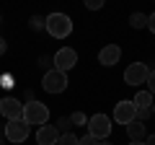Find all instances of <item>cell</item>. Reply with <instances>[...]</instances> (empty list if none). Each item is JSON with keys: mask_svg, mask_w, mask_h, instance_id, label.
<instances>
[{"mask_svg": "<svg viewBox=\"0 0 155 145\" xmlns=\"http://www.w3.org/2000/svg\"><path fill=\"white\" fill-rule=\"evenodd\" d=\"M44 31L52 39H67L72 34V18L65 16V13H49L44 21Z\"/></svg>", "mask_w": 155, "mask_h": 145, "instance_id": "1", "label": "cell"}, {"mask_svg": "<svg viewBox=\"0 0 155 145\" xmlns=\"http://www.w3.org/2000/svg\"><path fill=\"white\" fill-rule=\"evenodd\" d=\"M47 119H49V109H47V104H41V101L31 99L26 106H23V122L31 127V124H47Z\"/></svg>", "mask_w": 155, "mask_h": 145, "instance_id": "2", "label": "cell"}, {"mask_svg": "<svg viewBox=\"0 0 155 145\" xmlns=\"http://www.w3.org/2000/svg\"><path fill=\"white\" fill-rule=\"evenodd\" d=\"M67 72H60L52 67L49 72H44V78H41V88L47 91V93H62V91H67Z\"/></svg>", "mask_w": 155, "mask_h": 145, "instance_id": "3", "label": "cell"}, {"mask_svg": "<svg viewBox=\"0 0 155 145\" xmlns=\"http://www.w3.org/2000/svg\"><path fill=\"white\" fill-rule=\"evenodd\" d=\"M52 65H54V70H60V72L72 70V67L78 65V52L72 49V47H62V49L54 52V57H52Z\"/></svg>", "mask_w": 155, "mask_h": 145, "instance_id": "4", "label": "cell"}, {"mask_svg": "<svg viewBox=\"0 0 155 145\" xmlns=\"http://www.w3.org/2000/svg\"><path fill=\"white\" fill-rule=\"evenodd\" d=\"M85 127H88V135H93L96 140H106L111 135V119L106 114H93Z\"/></svg>", "mask_w": 155, "mask_h": 145, "instance_id": "5", "label": "cell"}, {"mask_svg": "<svg viewBox=\"0 0 155 145\" xmlns=\"http://www.w3.org/2000/svg\"><path fill=\"white\" fill-rule=\"evenodd\" d=\"M150 75V67L145 62H132V65L124 70V83L127 86H142Z\"/></svg>", "mask_w": 155, "mask_h": 145, "instance_id": "6", "label": "cell"}, {"mask_svg": "<svg viewBox=\"0 0 155 145\" xmlns=\"http://www.w3.org/2000/svg\"><path fill=\"white\" fill-rule=\"evenodd\" d=\"M0 114H3L8 122L23 119V104L18 99H13V96H3V99H0Z\"/></svg>", "mask_w": 155, "mask_h": 145, "instance_id": "7", "label": "cell"}, {"mask_svg": "<svg viewBox=\"0 0 155 145\" xmlns=\"http://www.w3.org/2000/svg\"><path fill=\"white\" fill-rule=\"evenodd\" d=\"M28 130H31V127H28L23 119H13V122L5 124V140H8V143H26Z\"/></svg>", "mask_w": 155, "mask_h": 145, "instance_id": "8", "label": "cell"}, {"mask_svg": "<svg viewBox=\"0 0 155 145\" xmlns=\"http://www.w3.org/2000/svg\"><path fill=\"white\" fill-rule=\"evenodd\" d=\"M134 117H137V106H134V101H119V104L114 106V122L129 124Z\"/></svg>", "mask_w": 155, "mask_h": 145, "instance_id": "9", "label": "cell"}, {"mask_svg": "<svg viewBox=\"0 0 155 145\" xmlns=\"http://www.w3.org/2000/svg\"><path fill=\"white\" fill-rule=\"evenodd\" d=\"M119 57H122V49H119L116 44H106L104 49L98 52V62H101L104 67H111V65H116V62H119Z\"/></svg>", "mask_w": 155, "mask_h": 145, "instance_id": "10", "label": "cell"}, {"mask_svg": "<svg viewBox=\"0 0 155 145\" xmlns=\"http://www.w3.org/2000/svg\"><path fill=\"white\" fill-rule=\"evenodd\" d=\"M57 137H60V132H57L54 124H41V127L36 130V143L39 145H54Z\"/></svg>", "mask_w": 155, "mask_h": 145, "instance_id": "11", "label": "cell"}, {"mask_svg": "<svg viewBox=\"0 0 155 145\" xmlns=\"http://www.w3.org/2000/svg\"><path fill=\"white\" fill-rule=\"evenodd\" d=\"M124 127H127L129 140H142L145 135H147V127H145V122H140V119H132V122L124 124Z\"/></svg>", "mask_w": 155, "mask_h": 145, "instance_id": "12", "label": "cell"}, {"mask_svg": "<svg viewBox=\"0 0 155 145\" xmlns=\"http://www.w3.org/2000/svg\"><path fill=\"white\" fill-rule=\"evenodd\" d=\"M132 101H134V106H150L153 104V93L150 91H137Z\"/></svg>", "mask_w": 155, "mask_h": 145, "instance_id": "13", "label": "cell"}, {"mask_svg": "<svg viewBox=\"0 0 155 145\" xmlns=\"http://www.w3.org/2000/svg\"><path fill=\"white\" fill-rule=\"evenodd\" d=\"M129 26L132 29H145L147 26V16H145V13H132V16H129Z\"/></svg>", "mask_w": 155, "mask_h": 145, "instance_id": "14", "label": "cell"}, {"mask_svg": "<svg viewBox=\"0 0 155 145\" xmlns=\"http://www.w3.org/2000/svg\"><path fill=\"white\" fill-rule=\"evenodd\" d=\"M54 145H78V137H75L72 132H62L60 137H57Z\"/></svg>", "mask_w": 155, "mask_h": 145, "instance_id": "15", "label": "cell"}, {"mask_svg": "<svg viewBox=\"0 0 155 145\" xmlns=\"http://www.w3.org/2000/svg\"><path fill=\"white\" fill-rule=\"evenodd\" d=\"M54 127H57V132H70V127H72V122H70V117H60V119H57V124H54Z\"/></svg>", "mask_w": 155, "mask_h": 145, "instance_id": "16", "label": "cell"}, {"mask_svg": "<svg viewBox=\"0 0 155 145\" xmlns=\"http://www.w3.org/2000/svg\"><path fill=\"white\" fill-rule=\"evenodd\" d=\"M70 122L75 124V127H80V124H88V117H85L83 112H72L70 114Z\"/></svg>", "mask_w": 155, "mask_h": 145, "instance_id": "17", "label": "cell"}, {"mask_svg": "<svg viewBox=\"0 0 155 145\" xmlns=\"http://www.w3.org/2000/svg\"><path fill=\"white\" fill-rule=\"evenodd\" d=\"M150 117H153V109H150V106H137V117L134 119L145 122V119H150Z\"/></svg>", "mask_w": 155, "mask_h": 145, "instance_id": "18", "label": "cell"}, {"mask_svg": "<svg viewBox=\"0 0 155 145\" xmlns=\"http://www.w3.org/2000/svg\"><path fill=\"white\" fill-rule=\"evenodd\" d=\"M44 21H47L44 16H31V29H34V31H39V29H44Z\"/></svg>", "mask_w": 155, "mask_h": 145, "instance_id": "19", "label": "cell"}, {"mask_svg": "<svg viewBox=\"0 0 155 145\" xmlns=\"http://www.w3.org/2000/svg\"><path fill=\"white\" fill-rule=\"evenodd\" d=\"M83 3H85V8H88V11H98V8H104L106 0H83Z\"/></svg>", "mask_w": 155, "mask_h": 145, "instance_id": "20", "label": "cell"}, {"mask_svg": "<svg viewBox=\"0 0 155 145\" xmlns=\"http://www.w3.org/2000/svg\"><path fill=\"white\" fill-rule=\"evenodd\" d=\"M39 67H41L44 72H49L52 67H54V65H52V57H39Z\"/></svg>", "mask_w": 155, "mask_h": 145, "instance_id": "21", "label": "cell"}, {"mask_svg": "<svg viewBox=\"0 0 155 145\" xmlns=\"http://www.w3.org/2000/svg\"><path fill=\"white\" fill-rule=\"evenodd\" d=\"M78 145H98V140L93 135H83V137H78Z\"/></svg>", "mask_w": 155, "mask_h": 145, "instance_id": "22", "label": "cell"}, {"mask_svg": "<svg viewBox=\"0 0 155 145\" xmlns=\"http://www.w3.org/2000/svg\"><path fill=\"white\" fill-rule=\"evenodd\" d=\"M145 83H147V91L155 96V70H150V75H147V80H145Z\"/></svg>", "mask_w": 155, "mask_h": 145, "instance_id": "23", "label": "cell"}, {"mask_svg": "<svg viewBox=\"0 0 155 145\" xmlns=\"http://www.w3.org/2000/svg\"><path fill=\"white\" fill-rule=\"evenodd\" d=\"M0 86H3V88H13V75H3V78H0Z\"/></svg>", "mask_w": 155, "mask_h": 145, "instance_id": "24", "label": "cell"}, {"mask_svg": "<svg viewBox=\"0 0 155 145\" xmlns=\"http://www.w3.org/2000/svg\"><path fill=\"white\" fill-rule=\"evenodd\" d=\"M147 29L155 34V13H150V16H147Z\"/></svg>", "mask_w": 155, "mask_h": 145, "instance_id": "25", "label": "cell"}, {"mask_svg": "<svg viewBox=\"0 0 155 145\" xmlns=\"http://www.w3.org/2000/svg\"><path fill=\"white\" fill-rule=\"evenodd\" d=\"M5 49H8V42H5V39H3V36H0V57L5 55Z\"/></svg>", "mask_w": 155, "mask_h": 145, "instance_id": "26", "label": "cell"}, {"mask_svg": "<svg viewBox=\"0 0 155 145\" xmlns=\"http://www.w3.org/2000/svg\"><path fill=\"white\" fill-rule=\"evenodd\" d=\"M145 145H155V135H150V137H147V143H145Z\"/></svg>", "mask_w": 155, "mask_h": 145, "instance_id": "27", "label": "cell"}, {"mask_svg": "<svg viewBox=\"0 0 155 145\" xmlns=\"http://www.w3.org/2000/svg\"><path fill=\"white\" fill-rule=\"evenodd\" d=\"M129 145H145L142 140H129Z\"/></svg>", "mask_w": 155, "mask_h": 145, "instance_id": "28", "label": "cell"}, {"mask_svg": "<svg viewBox=\"0 0 155 145\" xmlns=\"http://www.w3.org/2000/svg\"><path fill=\"white\" fill-rule=\"evenodd\" d=\"M98 145H111V143H109V140H98Z\"/></svg>", "mask_w": 155, "mask_h": 145, "instance_id": "29", "label": "cell"}, {"mask_svg": "<svg viewBox=\"0 0 155 145\" xmlns=\"http://www.w3.org/2000/svg\"><path fill=\"white\" fill-rule=\"evenodd\" d=\"M0 145H5V137H3V135H0Z\"/></svg>", "mask_w": 155, "mask_h": 145, "instance_id": "30", "label": "cell"}, {"mask_svg": "<svg viewBox=\"0 0 155 145\" xmlns=\"http://www.w3.org/2000/svg\"><path fill=\"white\" fill-rule=\"evenodd\" d=\"M0 21H3V16H0Z\"/></svg>", "mask_w": 155, "mask_h": 145, "instance_id": "31", "label": "cell"}, {"mask_svg": "<svg viewBox=\"0 0 155 145\" xmlns=\"http://www.w3.org/2000/svg\"><path fill=\"white\" fill-rule=\"evenodd\" d=\"M153 117H155V112H153Z\"/></svg>", "mask_w": 155, "mask_h": 145, "instance_id": "32", "label": "cell"}]
</instances>
